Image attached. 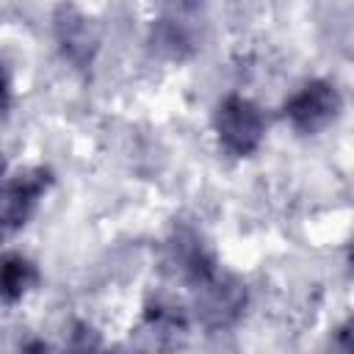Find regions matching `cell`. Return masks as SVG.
<instances>
[{
	"label": "cell",
	"mask_w": 354,
	"mask_h": 354,
	"mask_svg": "<svg viewBox=\"0 0 354 354\" xmlns=\"http://www.w3.org/2000/svg\"><path fill=\"white\" fill-rule=\"evenodd\" d=\"M11 108H14V80L8 66L0 61V122L11 116Z\"/></svg>",
	"instance_id": "30bf717a"
},
{
	"label": "cell",
	"mask_w": 354,
	"mask_h": 354,
	"mask_svg": "<svg viewBox=\"0 0 354 354\" xmlns=\"http://www.w3.org/2000/svg\"><path fill=\"white\" fill-rule=\"evenodd\" d=\"M210 127H213L218 149L235 160H243V158H252L263 147L268 122H266L263 108L254 100H249L246 94L230 91L216 102Z\"/></svg>",
	"instance_id": "6da1fadb"
},
{
	"label": "cell",
	"mask_w": 354,
	"mask_h": 354,
	"mask_svg": "<svg viewBox=\"0 0 354 354\" xmlns=\"http://www.w3.org/2000/svg\"><path fill=\"white\" fill-rule=\"evenodd\" d=\"M188 324H191V313L183 304H177L166 296H155V301H149L144 307L138 335L149 337L144 346L169 348V346L180 343V337L188 332Z\"/></svg>",
	"instance_id": "52a82bcc"
},
{
	"label": "cell",
	"mask_w": 354,
	"mask_h": 354,
	"mask_svg": "<svg viewBox=\"0 0 354 354\" xmlns=\"http://www.w3.org/2000/svg\"><path fill=\"white\" fill-rule=\"evenodd\" d=\"M149 44L158 55H163L166 61H188L196 53V39L194 33L174 17H163L158 22H152L149 30Z\"/></svg>",
	"instance_id": "9c48e42d"
},
{
	"label": "cell",
	"mask_w": 354,
	"mask_h": 354,
	"mask_svg": "<svg viewBox=\"0 0 354 354\" xmlns=\"http://www.w3.org/2000/svg\"><path fill=\"white\" fill-rule=\"evenodd\" d=\"M6 174H8V169H6V158H3V152H0V183H3Z\"/></svg>",
	"instance_id": "7c38bea8"
},
{
	"label": "cell",
	"mask_w": 354,
	"mask_h": 354,
	"mask_svg": "<svg viewBox=\"0 0 354 354\" xmlns=\"http://www.w3.org/2000/svg\"><path fill=\"white\" fill-rule=\"evenodd\" d=\"M50 30L64 64H69L75 72H88L94 66L102 36L97 22L80 6H75L72 0H61L53 8Z\"/></svg>",
	"instance_id": "5b68a950"
},
{
	"label": "cell",
	"mask_w": 354,
	"mask_h": 354,
	"mask_svg": "<svg viewBox=\"0 0 354 354\" xmlns=\"http://www.w3.org/2000/svg\"><path fill=\"white\" fill-rule=\"evenodd\" d=\"M163 268L174 282L191 290L199 282H205L210 274H216L221 263L194 227L180 224L171 230V235L163 243Z\"/></svg>",
	"instance_id": "8992f818"
},
{
	"label": "cell",
	"mask_w": 354,
	"mask_h": 354,
	"mask_svg": "<svg viewBox=\"0 0 354 354\" xmlns=\"http://www.w3.org/2000/svg\"><path fill=\"white\" fill-rule=\"evenodd\" d=\"M191 293H194L191 315L207 332H227V329L238 326V321L243 318V313L249 307L246 282L224 268H218L205 282L191 288Z\"/></svg>",
	"instance_id": "3957f363"
},
{
	"label": "cell",
	"mask_w": 354,
	"mask_h": 354,
	"mask_svg": "<svg viewBox=\"0 0 354 354\" xmlns=\"http://www.w3.org/2000/svg\"><path fill=\"white\" fill-rule=\"evenodd\" d=\"M41 282V271L36 260L22 252H3L0 254V304L14 307L25 296H30Z\"/></svg>",
	"instance_id": "ba28073f"
},
{
	"label": "cell",
	"mask_w": 354,
	"mask_h": 354,
	"mask_svg": "<svg viewBox=\"0 0 354 354\" xmlns=\"http://www.w3.org/2000/svg\"><path fill=\"white\" fill-rule=\"evenodd\" d=\"M343 113V94L326 77H313L301 83L285 102L282 119L299 136H318L332 127Z\"/></svg>",
	"instance_id": "277c9868"
},
{
	"label": "cell",
	"mask_w": 354,
	"mask_h": 354,
	"mask_svg": "<svg viewBox=\"0 0 354 354\" xmlns=\"http://www.w3.org/2000/svg\"><path fill=\"white\" fill-rule=\"evenodd\" d=\"M55 185V171L50 166H25L8 171L0 183V243L19 235L39 213L44 196Z\"/></svg>",
	"instance_id": "7a4b0ae2"
},
{
	"label": "cell",
	"mask_w": 354,
	"mask_h": 354,
	"mask_svg": "<svg viewBox=\"0 0 354 354\" xmlns=\"http://www.w3.org/2000/svg\"><path fill=\"white\" fill-rule=\"evenodd\" d=\"M180 11H194V8H199V6H205L207 0H171Z\"/></svg>",
	"instance_id": "8fae6325"
}]
</instances>
